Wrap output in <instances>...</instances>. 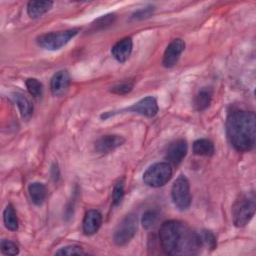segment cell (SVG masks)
<instances>
[{"label":"cell","mask_w":256,"mask_h":256,"mask_svg":"<svg viewBox=\"0 0 256 256\" xmlns=\"http://www.w3.org/2000/svg\"><path fill=\"white\" fill-rule=\"evenodd\" d=\"M138 226V219L135 214L126 215L115 229L113 240L116 245L124 246L134 237Z\"/></svg>","instance_id":"obj_7"},{"label":"cell","mask_w":256,"mask_h":256,"mask_svg":"<svg viewBox=\"0 0 256 256\" xmlns=\"http://www.w3.org/2000/svg\"><path fill=\"white\" fill-rule=\"evenodd\" d=\"M171 197L175 206L180 210H186L191 204L189 181L185 175H180L173 183Z\"/></svg>","instance_id":"obj_8"},{"label":"cell","mask_w":256,"mask_h":256,"mask_svg":"<svg viewBox=\"0 0 256 256\" xmlns=\"http://www.w3.org/2000/svg\"><path fill=\"white\" fill-rule=\"evenodd\" d=\"M256 202L254 193L241 194L232 205V219L236 227H244L255 213Z\"/></svg>","instance_id":"obj_3"},{"label":"cell","mask_w":256,"mask_h":256,"mask_svg":"<svg viewBox=\"0 0 256 256\" xmlns=\"http://www.w3.org/2000/svg\"><path fill=\"white\" fill-rule=\"evenodd\" d=\"M57 255H84L85 252L83 251V249L79 246L76 245H69V246H65L61 249H59L58 251H56Z\"/></svg>","instance_id":"obj_26"},{"label":"cell","mask_w":256,"mask_h":256,"mask_svg":"<svg viewBox=\"0 0 256 256\" xmlns=\"http://www.w3.org/2000/svg\"><path fill=\"white\" fill-rule=\"evenodd\" d=\"M212 100V91L208 88H202L195 95L193 100L194 108L197 111H203L210 105Z\"/></svg>","instance_id":"obj_17"},{"label":"cell","mask_w":256,"mask_h":256,"mask_svg":"<svg viewBox=\"0 0 256 256\" xmlns=\"http://www.w3.org/2000/svg\"><path fill=\"white\" fill-rule=\"evenodd\" d=\"M70 76L67 71L61 70L56 72L50 81V89L53 95L61 96L69 88Z\"/></svg>","instance_id":"obj_12"},{"label":"cell","mask_w":256,"mask_h":256,"mask_svg":"<svg viewBox=\"0 0 256 256\" xmlns=\"http://www.w3.org/2000/svg\"><path fill=\"white\" fill-rule=\"evenodd\" d=\"M78 29H68L64 31L45 33L37 37V44L46 50H58L65 46L78 33Z\"/></svg>","instance_id":"obj_5"},{"label":"cell","mask_w":256,"mask_h":256,"mask_svg":"<svg viewBox=\"0 0 256 256\" xmlns=\"http://www.w3.org/2000/svg\"><path fill=\"white\" fill-rule=\"evenodd\" d=\"M214 144L209 139H198L193 143V152L199 156H212L214 154Z\"/></svg>","instance_id":"obj_19"},{"label":"cell","mask_w":256,"mask_h":256,"mask_svg":"<svg viewBox=\"0 0 256 256\" xmlns=\"http://www.w3.org/2000/svg\"><path fill=\"white\" fill-rule=\"evenodd\" d=\"M28 192L32 202L36 205H41L47 196V189L45 185L40 182L31 183L28 187Z\"/></svg>","instance_id":"obj_16"},{"label":"cell","mask_w":256,"mask_h":256,"mask_svg":"<svg viewBox=\"0 0 256 256\" xmlns=\"http://www.w3.org/2000/svg\"><path fill=\"white\" fill-rule=\"evenodd\" d=\"M158 220H159V211L155 209H150L143 214L142 225L144 228L149 229V228H152L157 223Z\"/></svg>","instance_id":"obj_21"},{"label":"cell","mask_w":256,"mask_h":256,"mask_svg":"<svg viewBox=\"0 0 256 256\" xmlns=\"http://www.w3.org/2000/svg\"><path fill=\"white\" fill-rule=\"evenodd\" d=\"M125 139L120 135H105L95 142V150L98 153H109L120 147Z\"/></svg>","instance_id":"obj_11"},{"label":"cell","mask_w":256,"mask_h":256,"mask_svg":"<svg viewBox=\"0 0 256 256\" xmlns=\"http://www.w3.org/2000/svg\"><path fill=\"white\" fill-rule=\"evenodd\" d=\"M132 48H133L132 39L130 37H125L119 40L117 43H115V45L111 49V53H112V56L118 62L123 63L129 58L132 52Z\"/></svg>","instance_id":"obj_14"},{"label":"cell","mask_w":256,"mask_h":256,"mask_svg":"<svg viewBox=\"0 0 256 256\" xmlns=\"http://www.w3.org/2000/svg\"><path fill=\"white\" fill-rule=\"evenodd\" d=\"M188 150V145L186 140L177 139L169 144L166 150V159L169 163L173 165H178L185 158Z\"/></svg>","instance_id":"obj_10"},{"label":"cell","mask_w":256,"mask_h":256,"mask_svg":"<svg viewBox=\"0 0 256 256\" xmlns=\"http://www.w3.org/2000/svg\"><path fill=\"white\" fill-rule=\"evenodd\" d=\"M133 89V83L131 82H122L120 84H117L113 87H111V92L118 95H124L129 93Z\"/></svg>","instance_id":"obj_28"},{"label":"cell","mask_w":256,"mask_h":256,"mask_svg":"<svg viewBox=\"0 0 256 256\" xmlns=\"http://www.w3.org/2000/svg\"><path fill=\"white\" fill-rule=\"evenodd\" d=\"M102 224V215L97 210H89L85 213L82 228L85 235L95 234Z\"/></svg>","instance_id":"obj_13"},{"label":"cell","mask_w":256,"mask_h":256,"mask_svg":"<svg viewBox=\"0 0 256 256\" xmlns=\"http://www.w3.org/2000/svg\"><path fill=\"white\" fill-rule=\"evenodd\" d=\"M157 112H158V104L156 99L152 96H147L145 98H142L132 106L127 107L125 109H122L119 111L106 112L105 114L101 115V118L106 119L110 116H113L119 113H136L146 117H154L157 114Z\"/></svg>","instance_id":"obj_6"},{"label":"cell","mask_w":256,"mask_h":256,"mask_svg":"<svg viewBox=\"0 0 256 256\" xmlns=\"http://www.w3.org/2000/svg\"><path fill=\"white\" fill-rule=\"evenodd\" d=\"M184 48H185V43L182 39L178 38V39L172 40L167 46V48L165 49L163 60H162L163 66L166 68L173 67L177 63Z\"/></svg>","instance_id":"obj_9"},{"label":"cell","mask_w":256,"mask_h":256,"mask_svg":"<svg viewBox=\"0 0 256 256\" xmlns=\"http://www.w3.org/2000/svg\"><path fill=\"white\" fill-rule=\"evenodd\" d=\"M13 99H14L15 103L17 104L22 117L24 119H28L31 116L32 111H33V106L31 104V102L29 101V99L20 92L13 93Z\"/></svg>","instance_id":"obj_18"},{"label":"cell","mask_w":256,"mask_h":256,"mask_svg":"<svg viewBox=\"0 0 256 256\" xmlns=\"http://www.w3.org/2000/svg\"><path fill=\"white\" fill-rule=\"evenodd\" d=\"M172 176V168L168 162H157L147 168L143 174V181L150 187L165 185Z\"/></svg>","instance_id":"obj_4"},{"label":"cell","mask_w":256,"mask_h":256,"mask_svg":"<svg viewBox=\"0 0 256 256\" xmlns=\"http://www.w3.org/2000/svg\"><path fill=\"white\" fill-rule=\"evenodd\" d=\"M52 6V1H30L27 4V13L33 19L39 18L48 12Z\"/></svg>","instance_id":"obj_15"},{"label":"cell","mask_w":256,"mask_h":256,"mask_svg":"<svg viewBox=\"0 0 256 256\" xmlns=\"http://www.w3.org/2000/svg\"><path fill=\"white\" fill-rule=\"evenodd\" d=\"M114 19H115V15H114V14L103 15L102 17L98 18V19L92 24V28H93V30L103 29V28L107 27L108 25L112 24L113 21H114Z\"/></svg>","instance_id":"obj_24"},{"label":"cell","mask_w":256,"mask_h":256,"mask_svg":"<svg viewBox=\"0 0 256 256\" xmlns=\"http://www.w3.org/2000/svg\"><path fill=\"white\" fill-rule=\"evenodd\" d=\"M124 197V183L123 181H118L114 188H113V192H112V202L114 206H117L121 203L122 199Z\"/></svg>","instance_id":"obj_23"},{"label":"cell","mask_w":256,"mask_h":256,"mask_svg":"<svg viewBox=\"0 0 256 256\" xmlns=\"http://www.w3.org/2000/svg\"><path fill=\"white\" fill-rule=\"evenodd\" d=\"M3 221L7 229L11 231H16L18 229V218L11 204H9L3 212Z\"/></svg>","instance_id":"obj_20"},{"label":"cell","mask_w":256,"mask_h":256,"mask_svg":"<svg viewBox=\"0 0 256 256\" xmlns=\"http://www.w3.org/2000/svg\"><path fill=\"white\" fill-rule=\"evenodd\" d=\"M226 134L235 150L250 151L255 146L256 116L252 111L234 110L226 119Z\"/></svg>","instance_id":"obj_2"},{"label":"cell","mask_w":256,"mask_h":256,"mask_svg":"<svg viewBox=\"0 0 256 256\" xmlns=\"http://www.w3.org/2000/svg\"><path fill=\"white\" fill-rule=\"evenodd\" d=\"M153 10H154V7H153V6L145 7V8H143V9H140V10L136 11V12L132 15V18H133V19H136V20L145 19V18L149 17V16L153 13Z\"/></svg>","instance_id":"obj_29"},{"label":"cell","mask_w":256,"mask_h":256,"mask_svg":"<svg viewBox=\"0 0 256 256\" xmlns=\"http://www.w3.org/2000/svg\"><path fill=\"white\" fill-rule=\"evenodd\" d=\"M159 241L168 255H195L203 247L200 234L178 220H169L161 225Z\"/></svg>","instance_id":"obj_1"},{"label":"cell","mask_w":256,"mask_h":256,"mask_svg":"<svg viewBox=\"0 0 256 256\" xmlns=\"http://www.w3.org/2000/svg\"><path fill=\"white\" fill-rule=\"evenodd\" d=\"M52 171H54V173H52V177L54 178V180H57V178L59 177V171H58V168H57V165L55 167V165L52 166Z\"/></svg>","instance_id":"obj_30"},{"label":"cell","mask_w":256,"mask_h":256,"mask_svg":"<svg viewBox=\"0 0 256 256\" xmlns=\"http://www.w3.org/2000/svg\"><path fill=\"white\" fill-rule=\"evenodd\" d=\"M26 87L28 92L33 96V97H40L42 95L43 91V86L40 81H38L35 78H29L26 80Z\"/></svg>","instance_id":"obj_22"},{"label":"cell","mask_w":256,"mask_h":256,"mask_svg":"<svg viewBox=\"0 0 256 256\" xmlns=\"http://www.w3.org/2000/svg\"><path fill=\"white\" fill-rule=\"evenodd\" d=\"M1 252L5 255H16L19 253L18 246L9 240H2L0 243Z\"/></svg>","instance_id":"obj_25"},{"label":"cell","mask_w":256,"mask_h":256,"mask_svg":"<svg viewBox=\"0 0 256 256\" xmlns=\"http://www.w3.org/2000/svg\"><path fill=\"white\" fill-rule=\"evenodd\" d=\"M199 234L203 246H207L210 249H214L216 247V239L210 231H202Z\"/></svg>","instance_id":"obj_27"}]
</instances>
